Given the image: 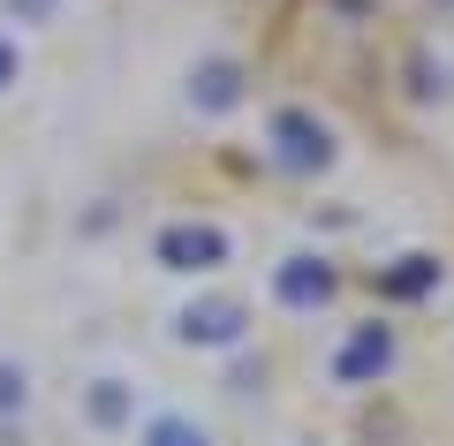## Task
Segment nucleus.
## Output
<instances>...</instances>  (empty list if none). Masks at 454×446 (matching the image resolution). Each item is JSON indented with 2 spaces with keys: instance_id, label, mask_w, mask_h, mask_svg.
Wrapping results in <instances>:
<instances>
[{
  "instance_id": "obj_11",
  "label": "nucleus",
  "mask_w": 454,
  "mask_h": 446,
  "mask_svg": "<svg viewBox=\"0 0 454 446\" xmlns=\"http://www.w3.org/2000/svg\"><path fill=\"white\" fill-rule=\"evenodd\" d=\"M23 83V46H16V31H0V98Z\"/></svg>"
},
{
  "instance_id": "obj_4",
  "label": "nucleus",
  "mask_w": 454,
  "mask_h": 446,
  "mask_svg": "<svg viewBox=\"0 0 454 446\" xmlns=\"http://www.w3.org/2000/svg\"><path fill=\"white\" fill-rule=\"evenodd\" d=\"M402 364V340H394V325L387 318H364V325H348L340 333V348H333V386H379L387 371Z\"/></svg>"
},
{
  "instance_id": "obj_9",
  "label": "nucleus",
  "mask_w": 454,
  "mask_h": 446,
  "mask_svg": "<svg viewBox=\"0 0 454 446\" xmlns=\"http://www.w3.org/2000/svg\"><path fill=\"white\" fill-rule=\"evenodd\" d=\"M137 446H212V431L197 416H182V409H152L137 424Z\"/></svg>"
},
{
  "instance_id": "obj_2",
  "label": "nucleus",
  "mask_w": 454,
  "mask_h": 446,
  "mask_svg": "<svg viewBox=\"0 0 454 446\" xmlns=\"http://www.w3.org/2000/svg\"><path fill=\"white\" fill-rule=\"evenodd\" d=\"M227 257H235V242H227L220 220H167L152 235V265L175 272V280H212Z\"/></svg>"
},
{
  "instance_id": "obj_6",
  "label": "nucleus",
  "mask_w": 454,
  "mask_h": 446,
  "mask_svg": "<svg viewBox=\"0 0 454 446\" xmlns=\"http://www.w3.org/2000/svg\"><path fill=\"white\" fill-rule=\"evenodd\" d=\"M182 98H190V113L220 121V113H235L250 98V68L235 61V53H205V61L190 68V83H182Z\"/></svg>"
},
{
  "instance_id": "obj_7",
  "label": "nucleus",
  "mask_w": 454,
  "mask_h": 446,
  "mask_svg": "<svg viewBox=\"0 0 454 446\" xmlns=\"http://www.w3.org/2000/svg\"><path fill=\"white\" fill-rule=\"evenodd\" d=\"M83 424L91 431H137L145 424V379H129V371H98L91 386H83Z\"/></svg>"
},
{
  "instance_id": "obj_8",
  "label": "nucleus",
  "mask_w": 454,
  "mask_h": 446,
  "mask_svg": "<svg viewBox=\"0 0 454 446\" xmlns=\"http://www.w3.org/2000/svg\"><path fill=\"white\" fill-rule=\"evenodd\" d=\"M372 287H379V295H394V303H417V295H432V287H439V257L432 250H409V257H394V265H379Z\"/></svg>"
},
{
  "instance_id": "obj_1",
  "label": "nucleus",
  "mask_w": 454,
  "mask_h": 446,
  "mask_svg": "<svg viewBox=\"0 0 454 446\" xmlns=\"http://www.w3.org/2000/svg\"><path fill=\"white\" fill-rule=\"evenodd\" d=\"M265 152H273V167H288V175H325V167L340 160L333 121H318L310 106H273L265 113Z\"/></svg>"
},
{
  "instance_id": "obj_3",
  "label": "nucleus",
  "mask_w": 454,
  "mask_h": 446,
  "mask_svg": "<svg viewBox=\"0 0 454 446\" xmlns=\"http://www.w3.org/2000/svg\"><path fill=\"white\" fill-rule=\"evenodd\" d=\"M175 340L182 348H205V356H227L250 340V303L243 295H190L175 310Z\"/></svg>"
},
{
  "instance_id": "obj_10",
  "label": "nucleus",
  "mask_w": 454,
  "mask_h": 446,
  "mask_svg": "<svg viewBox=\"0 0 454 446\" xmlns=\"http://www.w3.org/2000/svg\"><path fill=\"white\" fill-rule=\"evenodd\" d=\"M23 409H31V371L0 356V424H8V416H23Z\"/></svg>"
},
{
  "instance_id": "obj_5",
  "label": "nucleus",
  "mask_w": 454,
  "mask_h": 446,
  "mask_svg": "<svg viewBox=\"0 0 454 446\" xmlns=\"http://www.w3.org/2000/svg\"><path fill=\"white\" fill-rule=\"evenodd\" d=\"M333 295H340V272H333V257H325V250H288V257L273 265V303L295 310V318L325 310Z\"/></svg>"
}]
</instances>
